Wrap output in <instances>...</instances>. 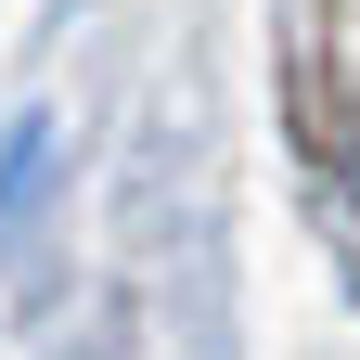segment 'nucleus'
<instances>
[{
	"label": "nucleus",
	"instance_id": "nucleus-1",
	"mask_svg": "<svg viewBox=\"0 0 360 360\" xmlns=\"http://www.w3.org/2000/svg\"><path fill=\"white\" fill-rule=\"evenodd\" d=\"M322 65H335V103H347V142H360V0H335V26H322Z\"/></svg>",
	"mask_w": 360,
	"mask_h": 360
}]
</instances>
